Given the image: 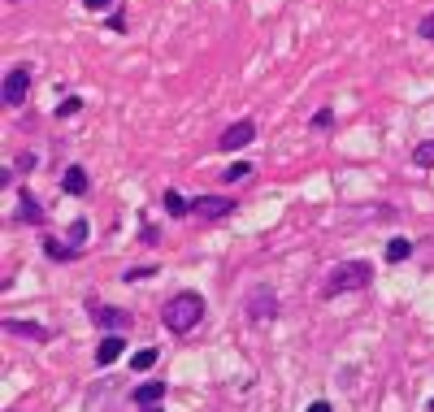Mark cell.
Here are the masks:
<instances>
[{
	"label": "cell",
	"mask_w": 434,
	"mask_h": 412,
	"mask_svg": "<svg viewBox=\"0 0 434 412\" xmlns=\"http://www.w3.org/2000/svg\"><path fill=\"white\" fill-rule=\"evenodd\" d=\"M200 317H205V295L200 291H179L161 308V321H165V330H174V334H192L200 325Z\"/></svg>",
	"instance_id": "cell-1"
},
{
	"label": "cell",
	"mask_w": 434,
	"mask_h": 412,
	"mask_svg": "<svg viewBox=\"0 0 434 412\" xmlns=\"http://www.w3.org/2000/svg\"><path fill=\"white\" fill-rule=\"evenodd\" d=\"M369 282H374V265H369V260H343V265H334L330 273H326L321 295L334 299V295H347V291H365Z\"/></svg>",
	"instance_id": "cell-2"
},
{
	"label": "cell",
	"mask_w": 434,
	"mask_h": 412,
	"mask_svg": "<svg viewBox=\"0 0 434 412\" xmlns=\"http://www.w3.org/2000/svg\"><path fill=\"white\" fill-rule=\"evenodd\" d=\"M26 91H31V65H9L5 70V104L9 108H18V104H26Z\"/></svg>",
	"instance_id": "cell-3"
},
{
	"label": "cell",
	"mask_w": 434,
	"mask_h": 412,
	"mask_svg": "<svg viewBox=\"0 0 434 412\" xmlns=\"http://www.w3.org/2000/svg\"><path fill=\"white\" fill-rule=\"evenodd\" d=\"M192 213L200 217V222H222V217L235 213V200H230V196H196Z\"/></svg>",
	"instance_id": "cell-4"
},
{
	"label": "cell",
	"mask_w": 434,
	"mask_h": 412,
	"mask_svg": "<svg viewBox=\"0 0 434 412\" xmlns=\"http://www.w3.org/2000/svg\"><path fill=\"white\" fill-rule=\"evenodd\" d=\"M256 139V122L252 117H239L235 126H226L222 135H217V148H222V152H235V148H248Z\"/></svg>",
	"instance_id": "cell-5"
},
{
	"label": "cell",
	"mask_w": 434,
	"mask_h": 412,
	"mask_svg": "<svg viewBox=\"0 0 434 412\" xmlns=\"http://www.w3.org/2000/svg\"><path fill=\"white\" fill-rule=\"evenodd\" d=\"M248 317H252V321H269V317H278V295L269 291V286H256V291L248 295Z\"/></svg>",
	"instance_id": "cell-6"
},
{
	"label": "cell",
	"mask_w": 434,
	"mask_h": 412,
	"mask_svg": "<svg viewBox=\"0 0 434 412\" xmlns=\"http://www.w3.org/2000/svg\"><path fill=\"white\" fill-rule=\"evenodd\" d=\"M91 321H96V330H104V334H126V330H130V312H122V308H96V312H91Z\"/></svg>",
	"instance_id": "cell-7"
},
{
	"label": "cell",
	"mask_w": 434,
	"mask_h": 412,
	"mask_svg": "<svg viewBox=\"0 0 434 412\" xmlns=\"http://www.w3.org/2000/svg\"><path fill=\"white\" fill-rule=\"evenodd\" d=\"M87 170H83V165H70V170H65L61 174V191H65V196H87Z\"/></svg>",
	"instance_id": "cell-8"
},
{
	"label": "cell",
	"mask_w": 434,
	"mask_h": 412,
	"mask_svg": "<svg viewBox=\"0 0 434 412\" xmlns=\"http://www.w3.org/2000/svg\"><path fill=\"white\" fill-rule=\"evenodd\" d=\"M130 400L139 404V408L161 404V400H165V382H144V387H135V391H130Z\"/></svg>",
	"instance_id": "cell-9"
},
{
	"label": "cell",
	"mask_w": 434,
	"mask_h": 412,
	"mask_svg": "<svg viewBox=\"0 0 434 412\" xmlns=\"http://www.w3.org/2000/svg\"><path fill=\"white\" fill-rule=\"evenodd\" d=\"M122 347H126V339H122V334H104L96 343V365H113L122 356Z\"/></svg>",
	"instance_id": "cell-10"
},
{
	"label": "cell",
	"mask_w": 434,
	"mask_h": 412,
	"mask_svg": "<svg viewBox=\"0 0 434 412\" xmlns=\"http://www.w3.org/2000/svg\"><path fill=\"white\" fill-rule=\"evenodd\" d=\"M5 330H9V334H18V339H35V343H44L48 339V330L44 325H35V321H5Z\"/></svg>",
	"instance_id": "cell-11"
},
{
	"label": "cell",
	"mask_w": 434,
	"mask_h": 412,
	"mask_svg": "<svg viewBox=\"0 0 434 412\" xmlns=\"http://www.w3.org/2000/svg\"><path fill=\"white\" fill-rule=\"evenodd\" d=\"M161 204H165V213H170V217H187V213H192V204H187L174 187L165 191V196H161Z\"/></svg>",
	"instance_id": "cell-12"
},
{
	"label": "cell",
	"mask_w": 434,
	"mask_h": 412,
	"mask_svg": "<svg viewBox=\"0 0 434 412\" xmlns=\"http://www.w3.org/2000/svg\"><path fill=\"white\" fill-rule=\"evenodd\" d=\"M413 256V243L409 239H391L387 243V260H391V265H400V260H409Z\"/></svg>",
	"instance_id": "cell-13"
},
{
	"label": "cell",
	"mask_w": 434,
	"mask_h": 412,
	"mask_svg": "<svg viewBox=\"0 0 434 412\" xmlns=\"http://www.w3.org/2000/svg\"><path fill=\"white\" fill-rule=\"evenodd\" d=\"M413 165H417V170H430V165H434V139L413 148Z\"/></svg>",
	"instance_id": "cell-14"
},
{
	"label": "cell",
	"mask_w": 434,
	"mask_h": 412,
	"mask_svg": "<svg viewBox=\"0 0 434 412\" xmlns=\"http://www.w3.org/2000/svg\"><path fill=\"white\" fill-rule=\"evenodd\" d=\"M22 222H31V226L44 222V213H39V200H35V196H26V191H22Z\"/></svg>",
	"instance_id": "cell-15"
},
{
	"label": "cell",
	"mask_w": 434,
	"mask_h": 412,
	"mask_svg": "<svg viewBox=\"0 0 434 412\" xmlns=\"http://www.w3.org/2000/svg\"><path fill=\"white\" fill-rule=\"evenodd\" d=\"M152 365H157V347H144V352L130 356V369H135V374H144V369H152Z\"/></svg>",
	"instance_id": "cell-16"
},
{
	"label": "cell",
	"mask_w": 434,
	"mask_h": 412,
	"mask_svg": "<svg viewBox=\"0 0 434 412\" xmlns=\"http://www.w3.org/2000/svg\"><path fill=\"white\" fill-rule=\"evenodd\" d=\"M44 252H48L52 260H74V247H61L57 239H44Z\"/></svg>",
	"instance_id": "cell-17"
},
{
	"label": "cell",
	"mask_w": 434,
	"mask_h": 412,
	"mask_svg": "<svg viewBox=\"0 0 434 412\" xmlns=\"http://www.w3.org/2000/svg\"><path fill=\"white\" fill-rule=\"evenodd\" d=\"M252 174V165H243V161H235V165H230V170L222 174V183H243V178H248Z\"/></svg>",
	"instance_id": "cell-18"
},
{
	"label": "cell",
	"mask_w": 434,
	"mask_h": 412,
	"mask_svg": "<svg viewBox=\"0 0 434 412\" xmlns=\"http://www.w3.org/2000/svg\"><path fill=\"white\" fill-rule=\"evenodd\" d=\"M78 108H83V100H78V95H65V100L57 104V117H74Z\"/></svg>",
	"instance_id": "cell-19"
},
{
	"label": "cell",
	"mask_w": 434,
	"mask_h": 412,
	"mask_svg": "<svg viewBox=\"0 0 434 412\" xmlns=\"http://www.w3.org/2000/svg\"><path fill=\"white\" fill-rule=\"evenodd\" d=\"M334 126V113H330V108H317V113H313V130H330Z\"/></svg>",
	"instance_id": "cell-20"
},
{
	"label": "cell",
	"mask_w": 434,
	"mask_h": 412,
	"mask_svg": "<svg viewBox=\"0 0 434 412\" xmlns=\"http://www.w3.org/2000/svg\"><path fill=\"white\" fill-rule=\"evenodd\" d=\"M152 265H135V269H126V282H144V278H152Z\"/></svg>",
	"instance_id": "cell-21"
},
{
	"label": "cell",
	"mask_w": 434,
	"mask_h": 412,
	"mask_svg": "<svg viewBox=\"0 0 434 412\" xmlns=\"http://www.w3.org/2000/svg\"><path fill=\"white\" fill-rule=\"evenodd\" d=\"M87 239V222H83V217H78V222L70 226V243H83Z\"/></svg>",
	"instance_id": "cell-22"
},
{
	"label": "cell",
	"mask_w": 434,
	"mask_h": 412,
	"mask_svg": "<svg viewBox=\"0 0 434 412\" xmlns=\"http://www.w3.org/2000/svg\"><path fill=\"white\" fill-rule=\"evenodd\" d=\"M417 35H422V39H434V13H426V18H422V26H417Z\"/></svg>",
	"instance_id": "cell-23"
},
{
	"label": "cell",
	"mask_w": 434,
	"mask_h": 412,
	"mask_svg": "<svg viewBox=\"0 0 434 412\" xmlns=\"http://www.w3.org/2000/svg\"><path fill=\"white\" fill-rule=\"evenodd\" d=\"M83 9L87 13H104V9H113V0H83Z\"/></svg>",
	"instance_id": "cell-24"
},
{
	"label": "cell",
	"mask_w": 434,
	"mask_h": 412,
	"mask_svg": "<svg viewBox=\"0 0 434 412\" xmlns=\"http://www.w3.org/2000/svg\"><path fill=\"white\" fill-rule=\"evenodd\" d=\"M18 170H22V174L35 170V152H22V157H18Z\"/></svg>",
	"instance_id": "cell-25"
},
{
	"label": "cell",
	"mask_w": 434,
	"mask_h": 412,
	"mask_svg": "<svg viewBox=\"0 0 434 412\" xmlns=\"http://www.w3.org/2000/svg\"><path fill=\"white\" fill-rule=\"evenodd\" d=\"M308 412H330V404H326V400H317V404H308Z\"/></svg>",
	"instance_id": "cell-26"
},
{
	"label": "cell",
	"mask_w": 434,
	"mask_h": 412,
	"mask_svg": "<svg viewBox=\"0 0 434 412\" xmlns=\"http://www.w3.org/2000/svg\"><path fill=\"white\" fill-rule=\"evenodd\" d=\"M430 412H434V400H430Z\"/></svg>",
	"instance_id": "cell-27"
},
{
	"label": "cell",
	"mask_w": 434,
	"mask_h": 412,
	"mask_svg": "<svg viewBox=\"0 0 434 412\" xmlns=\"http://www.w3.org/2000/svg\"><path fill=\"white\" fill-rule=\"evenodd\" d=\"M9 412H18V408H9Z\"/></svg>",
	"instance_id": "cell-28"
},
{
	"label": "cell",
	"mask_w": 434,
	"mask_h": 412,
	"mask_svg": "<svg viewBox=\"0 0 434 412\" xmlns=\"http://www.w3.org/2000/svg\"><path fill=\"white\" fill-rule=\"evenodd\" d=\"M9 5H13V0H9Z\"/></svg>",
	"instance_id": "cell-29"
}]
</instances>
